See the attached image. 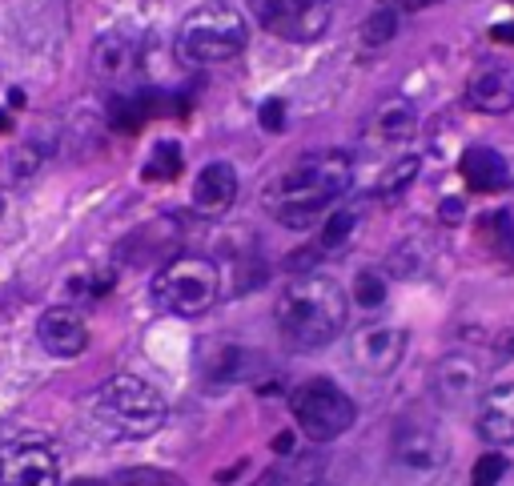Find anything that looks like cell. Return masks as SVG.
I'll return each instance as SVG.
<instances>
[{"label":"cell","mask_w":514,"mask_h":486,"mask_svg":"<svg viewBox=\"0 0 514 486\" xmlns=\"http://www.w3.org/2000/svg\"><path fill=\"white\" fill-rule=\"evenodd\" d=\"M354 161L342 149H314L302 161H294L278 181L266 189V209L286 229H310L318 217L334 209V201L350 189Z\"/></svg>","instance_id":"obj_1"},{"label":"cell","mask_w":514,"mask_h":486,"mask_svg":"<svg viewBox=\"0 0 514 486\" xmlns=\"http://www.w3.org/2000/svg\"><path fill=\"white\" fill-rule=\"evenodd\" d=\"M274 318L290 350H322L346 326V294L326 274H302L278 294Z\"/></svg>","instance_id":"obj_2"},{"label":"cell","mask_w":514,"mask_h":486,"mask_svg":"<svg viewBox=\"0 0 514 486\" xmlns=\"http://www.w3.org/2000/svg\"><path fill=\"white\" fill-rule=\"evenodd\" d=\"M165 398L133 374H117L89 394V418L113 438H149L165 426Z\"/></svg>","instance_id":"obj_3"},{"label":"cell","mask_w":514,"mask_h":486,"mask_svg":"<svg viewBox=\"0 0 514 486\" xmlns=\"http://www.w3.org/2000/svg\"><path fill=\"white\" fill-rule=\"evenodd\" d=\"M450 466V434L426 410H410L390 434V474L398 486H434Z\"/></svg>","instance_id":"obj_4"},{"label":"cell","mask_w":514,"mask_h":486,"mask_svg":"<svg viewBox=\"0 0 514 486\" xmlns=\"http://www.w3.org/2000/svg\"><path fill=\"white\" fill-rule=\"evenodd\" d=\"M249 45V29L241 13L225 0H205L177 29V53L189 65H229Z\"/></svg>","instance_id":"obj_5"},{"label":"cell","mask_w":514,"mask_h":486,"mask_svg":"<svg viewBox=\"0 0 514 486\" xmlns=\"http://www.w3.org/2000/svg\"><path fill=\"white\" fill-rule=\"evenodd\" d=\"M221 294V270L213 258H201V254H177L169 258L157 274H153V286H149V298L161 314H173V318H197L205 314Z\"/></svg>","instance_id":"obj_6"},{"label":"cell","mask_w":514,"mask_h":486,"mask_svg":"<svg viewBox=\"0 0 514 486\" xmlns=\"http://www.w3.org/2000/svg\"><path fill=\"white\" fill-rule=\"evenodd\" d=\"M290 410H294L298 426L306 430V438H314V442L342 438L354 426V418H358L354 398L338 382H330V378H306L290 394Z\"/></svg>","instance_id":"obj_7"},{"label":"cell","mask_w":514,"mask_h":486,"mask_svg":"<svg viewBox=\"0 0 514 486\" xmlns=\"http://www.w3.org/2000/svg\"><path fill=\"white\" fill-rule=\"evenodd\" d=\"M249 13L266 33L290 45H310L330 29L334 5L330 0H249Z\"/></svg>","instance_id":"obj_8"},{"label":"cell","mask_w":514,"mask_h":486,"mask_svg":"<svg viewBox=\"0 0 514 486\" xmlns=\"http://www.w3.org/2000/svg\"><path fill=\"white\" fill-rule=\"evenodd\" d=\"M0 486H61V462L45 438H13L0 446Z\"/></svg>","instance_id":"obj_9"},{"label":"cell","mask_w":514,"mask_h":486,"mask_svg":"<svg viewBox=\"0 0 514 486\" xmlns=\"http://www.w3.org/2000/svg\"><path fill=\"white\" fill-rule=\"evenodd\" d=\"M406 358V330L390 326V322H370L350 338V362L370 374V378H386L402 366Z\"/></svg>","instance_id":"obj_10"},{"label":"cell","mask_w":514,"mask_h":486,"mask_svg":"<svg viewBox=\"0 0 514 486\" xmlns=\"http://www.w3.org/2000/svg\"><path fill=\"white\" fill-rule=\"evenodd\" d=\"M141 53H145V41L137 29H109L93 41V53H89V65H93V77L105 81V85H125L129 77H137L141 69Z\"/></svg>","instance_id":"obj_11"},{"label":"cell","mask_w":514,"mask_h":486,"mask_svg":"<svg viewBox=\"0 0 514 486\" xmlns=\"http://www.w3.org/2000/svg\"><path fill=\"white\" fill-rule=\"evenodd\" d=\"M430 390L442 410H466L482 390V366L470 354H446L430 374Z\"/></svg>","instance_id":"obj_12"},{"label":"cell","mask_w":514,"mask_h":486,"mask_svg":"<svg viewBox=\"0 0 514 486\" xmlns=\"http://www.w3.org/2000/svg\"><path fill=\"white\" fill-rule=\"evenodd\" d=\"M466 105L486 117L510 113L514 109V65H506V61L478 65L474 77L466 81Z\"/></svg>","instance_id":"obj_13"},{"label":"cell","mask_w":514,"mask_h":486,"mask_svg":"<svg viewBox=\"0 0 514 486\" xmlns=\"http://www.w3.org/2000/svg\"><path fill=\"white\" fill-rule=\"evenodd\" d=\"M37 342H41L45 354H53V358H77V354H85V346H89V326H85V318H81L77 310L53 306V310H45V314L37 318Z\"/></svg>","instance_id":"obj_14"},{"label":"cell","mask_w":514,"mask_h":486,"mask_svg":"<svg viewBox=\"0 0 514 486\" xmlns=\"http://www.w3.org/2000/svg\"><path fill=\"white\" fill-rule=\"evenodd\" d=\"M237 201V173L229 161H209L193 181V209L201 217H221Z\"/></svg>","instance_id":"obj_15"},{"label":"cell","mask_w":514,"mask_h":486,"mask_svg":"<svg viewBox=\"0 0 514 486\" xmlns=\"http://www.w3.org/2000/svg\"><path fill=\"white\" fill-rule=\"evenodd\" d=\"M173 109V101H165L157 89H121L109 101V129L117 133H137L145 121H153L157 113Z\"/></svg>","instance_id":"obj_16"},{"label":"cell","mask_w":514,"mask_h":486,"mask_svg":"<svg viewBox=\"0 0 514 486\" xmlns=\"http://www.w3.org/2000/svg\"><path fill=\"white\" fill-rule=\"evenodd\" d=\"M366 133L378 145H406L418 133V109L406 97H386L370 117H366Z\"/></svg>","instance_id":"obj_17"},{"label":"cell","mask_w":514,"mask_h":486,"mask_svg":"<svg viewBox=\"0 0 514 486\" xmlns=\"http://www.w3.org/2000/svg\"><path fill=\"white\" fill-rule=\"evenodd\" d=\"M458 169H462V181H466L470 189H478V193H498V189L510 185V165H506V157H502L498 149H490V145H470V149L462 153Z\"/></svg>","instance_id":"obj_18"},{"label":"cell","mask_w":514,"mask_h":486,"mask_svg":"<svg viewBox=\"0 0 514 486\" xmlns=\"http://www.w3.org/2000/svg\"><path fill=\"white\" fill-rule=\"evenodd\" d=\"M478 434L486 442H514V382H502L482 394L478 402Z\"/></svg>","instance_id":"obj_19"},{"label":"cell","mask_w":514,"mask_h":486,"mask_svg":"<svg viewBox=\"0 0 514 486\" xmlns=\"http://www.w3.org/2000/svg\"><path fill=\"white\" fill-rule=\"evenodd\" d=\"M249 350L237 346V342H213L205 354H201V374H205V386H233L249 374Z\"/></svg>","instance_id":"obj_20"},{"label":"cell","mask_w":514,"mask_h":486,"mask_svg":"<svg viewBox=\"0 0 514 486\" xmlns=\"http://www.w3.org/2000/svg\"><path fill=\"white\" fill-rule=\"evenodd\" d=\"M49 161V145L41 141V137H29V141H21L13 153H9V161H5V177L9 181H29V177H37L41 173V165Z\"/></svg>","instance_id":"obj_21"},{"label":"cell","mask_w":514,"mask_h":486,"mask_svg":"<svg viewBox=\"0 0 514 486\" xmlns=\"http://www.w3.org/2000/svg\"><path fill=\"white\" fill-rule=\"evenodd\" d=\"M185 169V157H181V145L177 141H157L149 161L141 165V177L145 181H177Z\"/></svg>","instance_id":"obj_22"},{"label":"cell","mask_w":514,"mask_h":486,"mask_svg":"<svg viewBox=\"0 0 514 486\" xmlns=\"http://www.w3.org/2000/svg\"><path fill=\"white\" fill-rule=\"evenodd\" d=\"M418 169H422V161H418V157H398V161L378 177V189H374V193H378L382 201H398V197L414 185Z\"/></svg>","instance_id":"obj_23"},{"label":"cell","mask_w":514,"mask_h":486,"mask_svg":"<svg viewBox=\"0 0 514 486\" xmlns=\"http://www.w3.org/2000/svg\"><path fill=\"white\" fill-rule=\"evenodd\" d=\"M394 33H398V13H394V9H378V13H370L366 25H362V41H366L370 49L394 41Z\"/></svg>","instance_id":"obj_24"},{"label":"cell","mask_w":514,"mask_h":486,"mask_svg":"<svg viewBox=\"0 0 514 486\" xmlns=\"http://www.w3.org/2000/svg\"><path fill=\"white\" fill-rule=\"evenodd\" d=\"M506 470H510L506 454H502V450H486V454L474 462V470H470V486H498Z\"/></svg>","instance_id":"obj_25"},{"label":"cell","mask_w":514,"mask_h":486,"mask_svg":"<svg viewBox=\"0 0 514 486\" xmlns=\"http://www.w3.org/2000/svg\"><path fill=\"white\" fill-rule=\"evenodd\" d=\"M354 298H358V306L378 310V306L386 302V282H382V274L362 270V274H358V282H354Z\"/></svg>","instance_id":"obj_26"},{"label":"cell","mask_w":514,"mask_h":486,"mask_svg":"<svg viewBox=\"0 0 514 486\" xmlns=\"http://www.w3.org/2000/svg\"><path fill=\"white\" fill-rule=\"evenodd\" d=\"M354 213L350 209H338V213H326V229H322V250H338L342 241L350 237V229H354Z\"/></svg>","instance_id":"obj_27"},{"label":"cell","mask_w":514,"mask_h":486,"mask_svg":"<svg viewBox=\"0 0 514 486\" xmlns=\"http://www.w3.org/2000/svg\"><path fill=\"white\" fill-rule=\"evenodd\" d=\"M113 290V278L109 274H85V278H73V286H69V294L73 298H101V294H109Z\"/></svg>","instance_id":"obj_28"},{"label":"cell","mask_w":514,"mask_h":486,"mask_svg":"<svg viewBox=\"0 0 514 486\" xmlns=\"http://www.w3.org/2000/svg\"><path fill=\"white\" fill-rule=\"evenodd\" d=\"M117 482H121V486H173L161 470H125Z\"/></svg>","instance_id":"obj_29"},{"label":"cell","mask_w":514,"mask_h":486,"mask_svg":"<svg viewBox=\"0 0 514 486\" xmlns=\"http://www.w3.org/2000/svg\"><path fill=\"white\" fill-rule=\"evenodd\" d=\"M257 117H262V129L282 133V129H286V101H266Z\"/></svg>","instance_id":"obj_30"},{"label":"cell","mask_w":514,"mask_h":486,"mask_svg":"<svg viewBox=\"0 0 514 486\" xmlns=\"http://www.w3.org/2000/svg\"><path fill=\"white\" fill-rule=\"evenodd\" d=\"M274 450H278V454H290V450H294V434H290V430H282V434L274 438Z\"/></svg>","instance_id":"obj_31"},{"label":"cell","mask_w":514,"mask_h":486,"mask_svg":"<svg viewBox=\"0 0 514 486\" xmlns=\"http://www.w3.org/2000/svg\"><path fill=\"white\" fill-rule=\"evenodd\" d=\"M257 486H286V474H282V470H270V474H266L262 482H257Z\"/></svg>","instance_id":"obj_32"},{"label":"cell","mask_w":514,"mask_h":486,"mask_svg":"<svg viewBox=\"0 0 514 486\" xmlns=\"http://www.w3.org/2000/svg\"><path fill=\"white\" fill-rule=\"evenodd\" d=\"M398 5H402L406 13H422L426 5H434V0H398Z\"/></svg>","instance_id":"obj_33"},{"label":"cell","mask_w":514,"mask_h":486,"mask_svg":"<svg viewBox=\"0 0 514 486\" xmlns=\"http://www.w3.org/2000/svg\"><path fill=\"white\" fill-rule=\"evenodd\" d=\"M73 486H105V482H97V478H77Z\"/></svg>","instance_id":"obj_34"},{"label":"cell","mask_w":514,"mask_h":486,"mask_svg":"<svg viewBox=\"0 0 514 486\" xmlns=\"http://www.w3.org/2000/svg\"><path fill=\"white\" fill-rule=\"evenodd\" d=\"M0 213H5V197H0Z\"/></svg>","instance_id":"obj_35"}]
</instances>
